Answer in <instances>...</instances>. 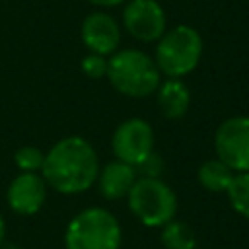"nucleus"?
Wrapping results in <instances>:
<instances>
[{"mask_svg": "<svg viewBox=\"0 0 249 249\" xmlns=\"http://www.w3.org/2000/svg\"><path fill=\"white\" fill-rule=\"evenodd\" d=\"M41 175L56 193L78 195L97 181L99 160L86 138L66 136L45 154Z\"/></svg>", "mask_w": 249, "mask_h": 249, "instance_id": "obj_1", "label": "nucleus"}, {"mask_svg": "<svg viewBox=\"0 0 249 249\" xmlns=\"http://www.w3.org/2000/svg\"><path fill=\"white\" fill-rule=\"evenodd\" d=\"M160 68L138 49H124L113 53L107 60V78L111 86L126 97H146L158 89Z\"/></svg>", "mask_w": 249, "mask_h": 249, "instance_id": "obj_2", "label": "nucleus"}, {"mask_svg": "<svg viewBox=\"0 0 249 249\" xmlns=\"http://www.w3.org/2000/svg\"><path fill=\"white\" fill-rule=\"evenodd\" d=\"M121 239V224L109 210L99 206L78 212L64 233L66 249H119Z\"/></svg>", "mask_w": 249, "mask_h": 249, "instance_id": "obj_3", "label": "nucleus"}, {"mask_svg": "<svg viewBox=\"0 0 249 249\" xmlns=\"http://www.w3.org/2000/svg\"><path fill=\"white\" fill-rule=\"evenodd\" d=\"M202 56V37L191 25H177L158 39L156 66L169 78L191 74Z\"/></svg>", "mask_w": 249, "mask_h": 249, "instance_id": "obj_4", "label": "nucleus"}, {"mask_svg": "<svg viewBox=\"0 0 249 249\" xmlns=\"http://www.w3.org/2000/svg\"><path fill=\"white\" fill-rule=\"evenodd\" d=\"M128 208L140 224L148 228H163L177 214V196L161 179L140 177L128 193Z\"/></svg>", "mask_w": 249, "mask_h": 249, "instance_id": "obj_5", "label": "nucleus"}, {"mask_svg": "<svg viewBox=\"0 0 249 249\" xmlns=\"http://www.w3.org/2000/svg\"><path fill=\"white\" fill-rule=\"evenodd\" d=\"M214 148L231 171H249V117L226 119L214 134Z\"/></svg>", "mask_w": 249, "mask_h": 249, "instance_id": "obj_6", "label": "nucleus"}, {"mask_svg": "<svg viewBox=\"0 0 249 249\" xmlns=\"http://www.w3.org/2000/svg\"><path fill=\"white\" fill-rule=\"evenodd\" d=\"M111 148L119 161L136 167L154 152V130L144 119H126L113 132Z\"/></svg>", "mask_w": 249, "mask_h": 249, "instance_id": "obj_7", "label": "nucleus"}, {"mask_svg": "<svg viewBox=\"0 0 249 249\" xmlns=\"http://www.w3.org/2000/svg\"><path fill=\"white\" fill-rule=\"evenodd\" d=\"M124 29L142 43H154L165 33V12L158 0H130L123 10Z\"/></svg>", "mask_w": 249, "mask_h": 249, "instance_id": "obj_8", "label": "nucleus"}, {"mask_svg": "<svg viewBox=\"0 0 249 249\" xmlns=\"http://www.w3.org/2000/svg\"><path fill=\"white\" fill-rule=\"evenodd\" d=\"M8 204L16 214L31 216L41 210L47 198V183L39 173H25L21 171L16 175L8 187Z\"/></svg>", "mask_w": 249, "mask_h": 249, "instance_id": "obj_9", "label": "nucleus"}, {"mask_svg": "<svg viewBox=\"0 0 249 249\" xmlns=\"http://www.w3.org/2000/svg\"><path fill=\"white\" fill-rule=\"evenodd\" d=\"M82 41L95 54H113L121 43V29L113 16L91 12L82 21Z\"/></svg>", "mask_w": 249, "mask_h": 249, "instance_id": "obj_10", "label": "nucleus"}, {"mask_svg": "<svg viewBox=\"0 0 249 249\" xmlns=\"http://www.w3.org/2000/svg\"><path fill=\"white\" fill-rule=\"evenodd\" d=\"M134 183H136V167L119 160L107 163L97 175L99 193L109 200L128 196Z\"/></svg>", "mask_w": 249, "mask_h": 249, "instance_id": "obj_11", "label": "nucleus"}, {"mask_svg": "<svg viewBox=\"0 0 249 249\" xmlns=\"http://www.w3.org/2000/svg\"><path fill=\"white\" fill-rule=\"evenodd\" d=\"M158 107L163 117L167 119H181L189 105H191V93L189 88L179 78H169L163 84L158 86Z\"/></svg>", "mask_w": 249, "mask_h": 249, "instance_id": "obj_12", "label": "nucleus"}, {"mask_svg": "<svg viewBox=\"0 0 249 249\" xmlns=\"http://www.w3.org/2000/svg\"><path fill=\"white\" fill-rule=\"evenodd\" d=\"M233 179V173L231 169L220 161L218 158L216 160H206L200 167H198V181L200 185L206 189V191H212V193H226L230 183Z\"/></svg>", "mask_w": 249, "mask_h": 249, "instance_id": "obj_13", "label": "nucleus"}, {"mask_svg": "<svg viewBox=\"0 0 249 249\" xmlns=\"http://www.w3.org/2000/svg\"><path fill=\"white\" fill-rule=\"evenodd\" d=\"M160 239L165 249H195L196 247L195 230L189 224L175 220V218L163 226Z\"/></svg>", "mask_w": 249, "mask_h": 249, "instance_id": "obj_14", "label": "nucleus"}, {"mask_svg": "<svg viewBox=\"0 0 249 249\" xmlns=\"http://www.w3.org/2000/svg\"><path fill=\"white\" fill-rule=\"evenodd\" d=\"M226 193H228L231 208L249 220V171H241L233 175Z\"/></svg>", "mask_w": 249, "mask_h": 249, "instance_id": "obj_15", "label": "nucleus"}, {"mask_svg": "<svg viewBox=\"0 0 249 249\" xmlns=\"http://www.w3.org/2000/svg\"><path fill=\"white\" fill-rule=\"evenodd\" d=\"M43 160H45V154L35 146H23V148L16 150V154H14V161L18 165V169L25 171V173L41 171Z\"/></svg>", "mask_w": 249, "mask_h": 249, "instance_id": "obj_16", "label": "nucleus"}, {"mask_svg": "<svg viewBox=\"0 0 249 249\" xmlns=\"http://www.w3.org/2000/svg\"><path fill=\"white\" fill-rule=\"evenodd\" d=\"M80 68H82V72H84L88 78L97 80V78H101V76L107 74V60H105V56H101V54L89 53V54H86V56L82 58Z\"/></svg>", "mask_w": 249, "mask_h": 249, "instance_id": "obj_17", "label": "nucleus"}, {"mask_svg": "<svg viewBox=\"0 0 249 249\" xmlns=\"http://www.w3.org/2000/svg\"><path fill=\"white\" fill-rule=\"evenodd\" d=\"M142 173H144V177H158L160 175V171H161V160L158 158V154H150L140 165H136Z\"/></svg>", "mask_w": 249, "mask_h": 249, "instance_id": "obj_18", "label": "nucleus"}, {"mask_svg": "<svg viewBox=\"0 0 249 249\" xmlns=\"http://www.w3.org/2000/svg\"><path fill=\"white\" fill-rule=\"evenodd\" d=\"M93 6H99V8H113V6H119L123 4L124 0H89Z\"/></svg>", "mask_w": 249, "mask_h": 249, "instance_id": "obj_19", "label": "nucleus"}, {"mask_svg": "<svg viewBox=\"0 0 249 249\" xmlns=\"http://www.w3.org/2000/svg\"><path fill=\"white\" fill-rule=\"evenodd\" d=\"M4 233H6V224H4V218L0 216V245L4 243Z\"/></svg>", "mask_w": 249, "mask_h": 249, "instance_id": "obj_20", "label": "nucleus"}, {"mask_svg": "<svg viewBox=\"0 0 249 249\" xmlns=\"http://www.w3.org/2000/svg\"><path fill=\"white\" fill-rule=\"evenodd\" d=\"M0 249H19L18 245H14V243H2L0 245Z\"/></svg>", "mask_w": 249, "mask_h": 249, "instance_id": "obj_21", "label": "nucleus"}]
</instances>
